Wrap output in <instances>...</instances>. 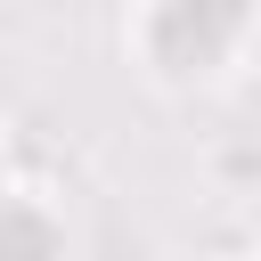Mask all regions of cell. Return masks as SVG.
Returning <instances> with one entry per match:
<instances>
[{
  "label": "cell",
  "mask_w": 261,
  "mask_h": 261,
  "mask_svg": "<svg viewBox=\"0 0 261 261\" xmlns=\"http://www.w3.org/2000/svg\"><path fill=\"white\" fill-rule=\"evenodd\" d=\"M41 253H73V220L41 188H16L0 171V261H41Z\"/></svg>",
  "instance_id": "cell-2"
},
{
  "label": "cell",
  "mask_w": 261,
  "mask_h": 261,
  "mask_svg": "<svg viewBox=\"0 0 261 261\" xmlns=\"http://www.w3.org/2000/svg\"><path fill=\"white\" fill-rule=\"evenodd\" d=\"M8 155H16V122L0 114V171H8Z\"/></svg>",
  "instance_id": "cell-4"
},
{
  "label": "cell",
  "mask_w": 261,
  "mask_h": 261,
  "mask_svg": "<svg viewBox=\"0 0 261 261\" xmlns=\"http://www.w3.org/2000/svg\"><path fill=\"white\" fill-rule=\"evenodd\" d=\"M237 171H245V188H253V196H261V130H253V147H245V155H237Z\"/></svg>",
  "instance_id": "cell-3"
},
{
  "label": "cell",
  "mask_w": 261,
  "mask_h": 261,
  "mask_svg": "<svg viewBox=\"0 0 261 261\" xmlns=\"http://www.w3.org/2000/svg\"><path fill=\"white\" fill-rule=\"evenodd\" d=\"M253 41H261V0H139L122 16V57L163 98L228 90Z\"/></svg>",
  "instance_id": "cell-1"
}]
</instances>
